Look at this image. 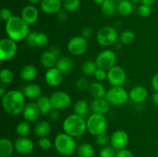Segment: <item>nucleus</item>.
Wrapping results in <instances>:
<instances>
[{"label":"nucleus","mask_w":158,"mask_h":157,"mask_svg":"<svg viewBox=\"0 0 158 157\" xmlns=\"http://www.w3.org/2000/svg\"><path fill=\"white\" fill-rule=\"evenodd\" d=\"M1 99L2 106L4 110L13 116L21 114L26 104L24 93L23 91L17 89L7 91Z\"/></svg>","instance_id":"1"},{"label":"nucleus","mask_w":158,"mask_h":157,"mask_svg":"<svg viewBox=\"0 0 158 157\" xmlns=\"http://www.w3.org/2000/svg\"><path fill=\"white\" fill-rule=\"evenodd\" d=\"M6 33L9 38L15 42H19L26 38L29 33V26L21 18V16L13 15L11 19L6 22Z\"/></svg>","instance_id":"2"},{"label":"nucleus","mask_w":158,"mask_h":157,"mask_svg":"<svg viewBox=\"0 0 158 157\" xmlns=\"http://www.w3.org/2000/svg\"><path fill=\"white\" fill-rule=\"evenodd\" d=\"M63 132L77 138L81 136L86 131V120L83 117L73 113L64 119L62 124Z\"/></svg>","instance_id":"3"},{"label":"nucleus","mask_w":158,"mask_h":157,"mask_svg":"<svg viewBox=\"0 0 158 157\" xmlns=\"http://www.w3.org/2000/svg\"><path fill=\"white\" fill-rule=\"evenodd\" d=\"M54 147L56 150L63 155H70L77 150V144L75 138L65 132L59 133L54 139Z\"/></svg>","instance_id":"4"},{"label":"nucleus","mask_w":158,"mask_h":157,"mask_svg":"<svg viewBox=\"0 0 158 157\" xmlns=\"http://www.w3.org/2000/svg\"><path fill=\"white\" fill-rule=\"evenodd\" d=\"M107 129V121L104 115L92 113L86 119V130L94 136L105 133Z\"/></svg>","instance_id":"5"},{"label":"nucleus","mask_w":158,"mask_h":157,"mask_svg":"<svg viewBox=\"0 0 158 157\" xmlns=\"http://www.w3.org/2000/svg\"><path fill=\"white\" fill-rule=\"evenodd\" d=\"M120 35L115 28L110 26L100 28L97 32L96 38L99 45L104 47L114 46L118 42Z\"/></svg>","instance_id":"6"},{"label":"nucleus","mask_w":158,"mask_h":157,"mask_svg":"<svg viewBox=\"0 0 158 157\" xmlns=\"http://www.w3.org/2000/svg\"><path fill=\"white\" fill-rule=\"evenodd\" d=\"M105 99L111 106H123L129 100L130 95L123 86H112L106 91Z\"/></svg>","instance_id":"7"},{"label":"nucleus","mask_w":158,"mask_h":157,"mask_svg":"<svg viewBox=\"0 0 158 157\" xmlns=\"http://www.w3.org/2000/svg\"><path fill=\"white\" fill-rule=\"evenodd\" d=\"M18 52L17 42L10 38H2L0 40V60L1 62H7L12 59Z\"/></svg>","instance_id":"8"},{"label":"nucleus","mask_w":158,"mask_h":157,"mask_svg":"<svg viewBox=\"0 0 158 157\" xmlns=\"http://www.w3.org/2000/svg\"><path fill=\"white\" fill-rule=\"evenodd\" d=\"M117 55L111 49H104L97 55L96 58V63L97 67L108 71L116 66Z\"/></svg>","instance_id":"9"},{"label":"nucleus","mask_w":158,"mask_h":157,"mask_svg":"<svg viewBox=\"0 0 158 157\" xmlns=\"http://www.w3.org/2000/svg\"><path fill=\"white\" fill-rule=\"evenodd\" d=\"M67 49L71 55L80 56L86 52L88 49V42L82 35H77L69 39L67 43Z\"/></svg>","instance_id":"10"},{"label":"nucleus","mask_w":158,"mask_h":157,"mask_svg":"<svg viewBox=\"0 0 158 157\" xmlns=\"http://www.w3.org/2000/svg\"><path fill=\"white\" fill-rule=\"evenodd\" d=\"M52 109L57 110H64L72 104L71 96L64 91H56L49 96Z\"/></svg>","instance_id":"11"},{"label":"nucleus","mask_w":158,"mask_h":157,"mask_svg":"<svg viewBox=\"0 0 158 157\" xmlns=\"http://www.w3.org/2000/svg\"><path fill=\"white\" fill-rule=\"evenodd\" d=\"M107 81L112 86H123L127 81V74L124 69L117 66L107 71Z\"/></svg>","instance_id":"12"},{"label":"nucleus","mask_w":158,"mask_h":157,"mask_svg":"<svg viewBox=\"0 0 158 157\" xmlns=\"http://www.w3.org/2000/svg\"><path fill=\"white\" fill-rule=\"evenodd\" d=\"M110 146L117 151L125 149L129 143V135L125 131L117 130L110 136Z\"/></svg>","instance_id":"13"},{"label":"nucleus","mask_w":158,"mask_h":157,"mask_svg":"<svg viewBox=\"0 0 158 157\" xmlns=\"http://www.w3.org/2000/svg\"><path fill=\"white\" fill-rule=\"evenodd\" d=\"M22 114L24 120L30 123L37 121L42 115L36 102H29L26 103Z\"/></svg>","instance_id":"14"},{"label":"nucleus","mask_w":158,"mask_h":157,"mask_svg":"<svg viewBox=\"0 0 158 157\" xmlns=\"http://www.w3.org/2000/svg\"><path fill=\"white\" fill-rule=\"evenodd\" d=\"M20 16L30 26L37 22L40 17V12L35 6L32 4L27 5L23 8Z\"/></svg>","instance_id":"15"},{"label":"nucleus","mask_w":158,"mask_h":157,"mask_svg":"<svg viewBox=\"0 0 158 157\" xmlns=\"http://www.w3.org/2000/svg\"><path fill=\"white\" fill-rule=\"evenodd\" d=\"M15 151L20 155H28L34 149V143L27 136L19 137L14 142Z\"/></svg>","instance_id":"16"},{"label":"nucleus","mask_w":158,"mask_h":157,"mask_svg":"<svg viewBox=\"0 0 158 157\" xmlns=\"http://www.w3.org/2000/svg\"><path fill=\"white\" fill-rule=\"evenodd\" d=\"M63 7L61 0H42L40 3V8L42 12L47 15L57 14Z\"/></svg>","instance_id":"17"},{"label":"nucleus","mask_w":158,"mask_h":157,"mask_svg":"<svg viewBox=\"0 0 158 157\" xmlns=\"http://www.w3.org/2000/svg\"><path fill=\"white\" fill-rule=\"evenodd\" d=\"M63 73L56 67L51 68L45 73V81L51 87H57L63 82Z\"/></svg>","instance_id":"18"},{"label":"nucleus","mask_w":158,"mask_h":157,"mask_svg":"<svg viewBox=\"0 0 158 157\" xmlns=\"http://www.w3.org/2000/svg\"><path fill=\"white\" fill-rule=\"evenodd\" d=\"M90 109L93 113L106 115L110 110V104L105 98L94 99L90 103Z\"/></svg>","instance_id":"19"},{"label":"nucleus","mask_w":158,"mask_h":157,"mask_svg":"<svg viewBox=\"0 0 158 157\" xmlns=\"http://www.w3.org/2000/svg\"><path fill=\"white\" fill-rule=\"evenodd\" d=\"M130 99L137 103L144 102L148 97V91L142 86H137L131 89L129 92Z\"/></svg>","instance_id":"20"},{"label":"nucleus","mask_w":158,"mask_h":157,"mask_svg":"<svg viewBox=\"0 0 158 157\" xmlns=\"http://www.w3.org/2000/svg\"><path fill=\"white\" fill-rule=\"evenodd\" d=\"M38 71H37L36 67L32 64H28L23 66L20 70L19 75L20 78L25 82H32L36 78Z\"/></svg>","instance_id":"21"},{"label":"nucleus","mask_w":158,"mask_h":157,"mask_svg":"<svg viewBox=\"0 0 158 157\" xmlns=\"http://www.w3.org/2000/svg\"><path fill=\"white\" fill-rule=\"evenodd\" d=\"M58 58L59 57L56 56L53 52H51L50 50H48L43 52V54L40 56V61L43 67L49 69L51 68L56 67Z\"/></svg>","instance_id":"22"},{"label":"nucleus","mask_w":158,"mask_h":157,"mask_svg":"<svg viewBox=\"0 0 158 157\" xmlns=\"http://www.w3.org/2000/svg\"><path fill=\"white\" fill-rule=\"evenodd\" d=\"M23 92L24 93L26 98L29 99H38L42 95V89L38 84L30 83V84L26 85L23 88Z\"/></svg>","instance_id":"23"},{"label":"nucleus","mask_w":158,"mask_h":157,"mask_svg":"<svg viewBox=\"0 0 158 157\" xmlns=\"http://www.w3.org/2000/svg\"><path fill=\"white\" fill-rule=\"evenodd\" d=\"M90 111V105L86 100L79 99L74 104L73 113L77 114L83 118L85 119L89 116Z\"/></svg>","instance_id":"24"},{"label":"nucleus","mask_w":158,"mask_h":157,"mask_svg":"<svg viewBox=\"0 0 158 157\" xmlns=\"http://www.w3.org/2000/svg\"><path fill=\"white\" fill-rule=\"evenodd\" d=\"M15 151V146L12 140L8 138L0 139V157H11Z\"/></svg>","instance_id":"25"},{"label":"nucleus","mask_w":158,"mask_h":157,"mask_svg":"<svg viewBox=\"0 0 158 157\" xmlns=\"http://www.w3.org/2000/svg\"><path fill=\"white\" fill-rule=\"evenodd\" d=\"M89 93L94 99L105 98L106 94V90L104 86L100 82H94L90 83L88 89Z\"/></svg>","instance_id":"26"},{"label":"nucleus","mask_w":158,"mask_h":157,"mask_svg":"<svg viewBox=\"0 0 158 157\" xmlns=\"http://www.w3.org/2000/svg\"><path fill=\"white\" fill-rule=\"evenodd\" d=\"M51 125L48 121H40L35 125L33 129V132L37 137L42 138L46 137L51 132Z\"/></svg>","instance_id":"27"},{"label":"nucleus","mask_w":158,"mask_h":157,"mask_svg":"<svg viewBox=\"0 0 158 157\" xmlns=\"http://www.w3.org/2000/svg\"><path fill=\"white\" fill-rule=\"evenodd\" d=\"M73 66L74 62L72 58L68 56H62L58 58L56 67L63 74L70 72Z\"/></svg>","instance_id":"28"},{"label":"nucleus","mask_w":158,"mask_h":157,"mask_svg":"<svg viewBox=\"0 0 158 157\" xmlns=\"http://www.w3.org/2000/svg\"><path fill=\"white\" fill-rule=\"evenodd\" d=\"M101 11L105 16H114L117 12V2L114 0H105L101 5Z\"/></svg>","instance_id":"29"},{"label":"nucleus","mask_w":158,"mask_h":157,"mask_svg":"<svg viewBox=\"0 0 158 157\" xmlns=\"http://www.w3.org/2000/svg\"><path fill=\"white\" fill-rule=\"evenodd\" d=\"M36 103L40 108L42 115H47V114L52 109L50 98L46 95H41L38 99H36Z\"/></svg>","instance_id":"30"},{"label":"nucleus","mask_w":158,"mask_h":157,"mask_svg":"<svg viewBox=\"0 0 158 157\" xmlns=\"http://www.w3.org/2000/svg\"><path fill=\"white\" fill-rule=\"evenodd\" d=\"M77 152L78 157H94L95 149L89 143H83L77 146Z\"/></svg>","instance_id":"31"},{"label":"nucleus","mask_w":158,"mask_h":157,"mask_svg":"<svg viewBox=\"0 0 158 157\" xmlns=\"http://www.w3.org/2000/svg\"><path fill=\"white\" fill-rule=\"evenodd\" d=\"M134 4L130 0H122L117 4V12L121 16H127L132 13Z\"/></svg>","instance_id":"32"},{"label":"nucleus","mask_w":158,"mask_h":157,"mask_svg":"<svg viewBox=\"0 0 158 157\" xmlns=\"http://www.w3.org/2000/svg\"><path fill=\"white\" fill-rule=\"evenodd\" d=\"M31 125L30 123L26 121H22L18 123L15 127V133L19 137H26L30 133Z\"/></svg>","instance_id":"33"},{"label":"nucleus","mask_w":158,"mask_h":157,"mask_svg":"<svg viewBox=\"0 0 158 157\" xmlns=\"http://www.w3.org/2000/svg\"><path fill=\"white\" fill-rule=\"evenodd\" d=\"M97 68L98 67H97V65L95 61L87 60V61L84 62L83 64L82 65L81 70L83 75H86V76H91V75H94Z\"/></svg>","instance_id":"34"},{"label":"nucleus","mask_w":158,"mask_h":157,"mask_svg":"<svg viewBox=\"0 0 158 157\" xmlns=\"http://www.w3.org/2000/svg\"><path fill=\"white\" fill-rule=\"evenodd\" d=\"M136 39V35L133 31L124 30L120 33L119 40L123 45H131L134 42Z\"/></svg>","instance_id":"35"},{"label":"nucleus","mask_w":158,"mask_h":157,"mask_svg":"<svg viewBox=\"0 0 158 157\" xmlns=\"http://www.w3.org/2000/svg\"><path fill=\"white\" fill-rule=\"evenodd\" d=\"M80 7V0H63V8L67 12H73Z\"/></svg>","instance_id":"36"},{"label":"nucleus","mask_w":158,"mask_h":157,"mask_svg":"<svg viewBox=\"0 0 158 157\" xmlns=\"http://www.w3.org/2000/svg\"><path fill=\"white\" fill-rule=\"evenodd\" d=\"M14 80V73L9 69H2L0 71V81L4 84H10Z\"/></svg>","instance_id":"37"},{"label":"nucleus","mask_w":158,"mask_h":157,"mask_svg":"<svg viewBox=\"0 0 158 157\" xmlns=\"http://www.w3.org/2000/svg\"><path fill=\"white\" fill-rule=\"evenodd\" d=\"M49 42V37L44 32H37L35 37V47L42 48L45 47Z\"/></svg>","instance_id":"38"},{"label":"nucleus","mask_w":158,"mask_h":157,"mask_svg":"<svg viewBox=\"0 0 158 157\" xmlns=\"http://www.w3.org/2000/svg\"><path fill=\"white\" fill-rule=\"evenodd\" d=\"M116 149L111 146H105L101 148L100 151L99 155L100 157H115L116 156Z\"/></svg>","instance_id":"39"},{"label":"nucleus","mask_w":158,"mask_h":157,"mask_svg":"<svg viewBox=\"0 0 158 157\" xmlns=\"http://www.w3.org/2000/svg\"><path fill=\"white\" fill-rule=\"evenodd\" d=\"M52 142L49 138L47 136L46 137H42L40 138L38 140V146L43 150H48L52 147Z\"/></svg>","instance_id":"40"},{"label":"nucleus","mask_w":158,"mask_h":157,"mask_svg":"<svg viewBox=\"0 0 158 157\" xmlns=\"http://www.w3.org/2000/svg\"><path fill=\"white\" fill-rule=\"evenodd\" d=\"M110 142V137L107 134H106V132L96 136V143L99 146L103 147L105 146H107Z\"/></svg>","instance_id":"41"},{"label":"nucleus","mask_w":158,"mask_h":157,"mask_svg":"<svg viewBox=\"0 0 158 157\" xmlns=\"http://www.w3.org/2000/svg\"><path fill=\"white\" fill-rule=\"evenodd\" d=\"M137 13L142 18H147L151 14V6L140 4L137 8Z\"/></svg>","instance_id":"42"},{"label":"nucleus","mask_w":158,"mask_h":157,"mask_svg":"<svg viewBox=\"0 0 158 157\" xmlns=\"http://www.w3.org/2000/svg\"><path fill=\"white\" fill-rule=\"evenodd\" d=\"M89 85H90V83H89L87 78H85V77H81V78H78L77 83H76L77 88L79 90L81 91H84L89 89Z\"/></svg>","instance_id":"43"},{"label":"nucleus","mask_w":158,"mask_h":157,"mask_svg":"<svg viewBox=\"0 0 158 157\" xmlns=\"http://www.w3.org/2000/svg\"><path fill=\"white\" fill-rule=\"evenodd\" d=\"M94 75L96 79L97 80V82L104 81L105 79L107 78V71L100 69V68H97Z\"/></svg>","instance_id":"44"},{"label":"nucleus","mask_w":158,"mask_h":157,"mask_svg":"<svg viewBox=\"0 0 158 157\" xmlns=\"http://www.w3.org/2000/svg\"><path fill=\"white\" fill-rule=\"evenodd\" d=\"M0 16H1L2 20L6 22L12 18L13 15H12V12L10 9H8V8H3L0 12Z\"/></svg>","instance_id":"45"},{"label":"nucleus","mask_w":158,"mask_h":157,"mask_svg":"<svg viewBox=\"0 0 158 157\" xmlns=\"http://www.w3.org/2000/svg\"><path fill=\"white\" fill-rule=\"evenodd\" d=\"M37 32H30V33L28 35V36L26 37V43L30 47H35V37H36L37 35Z\"/></svg>","instance_id":"46"},{"label":"nucleus","mask_w":158,"mask_h":157,"mask_svg":"<svg viewBox=\"0 0 158 157\" xmlns=\"http://www.w3.org/2000/svg\"><path fill=\"white\" fill-rule=\"evenodd\" d=\"M115 157H134V155L131 150L125 148V149L117 151Z\"/></svg>","instance_id":"47"},{"label":"nucleus","mask_w":158,"mask_h":157,"mask_svg":"<svg viewBox=\"0 0 158 157\" xmlns=\"http://www.w3.org/2000/svg\"><path fill=\"white\" fill-rule=\"evenodd\" d=\"M47 118L51 122H56L60 119V113L59 110L56 109H52L49 113L47 114Z\"/></svg>","instance_id":"48"},{"label":"nucleus","mask_w":158,"mask_h":157,"mask_svg":"<svg viewBox=\"0 0 158 157\" xmlns=\"http://www.w3.org/2000/svg\"><path fill=\"white\" fill-rule=\"evenodd\" d=\"M93 33H94V30H93V28L90 27V26H85L81 31V35L84 37L85 38H86V39L90 38L92 36Z\"/></svg>","instance_id":"49"},{"label":"nucleus","mask_w":158,"mask_h":157,"mask_svg":"<svg viewBox=\"0 0 158 157\" xmlns=\"http://www.w3.org/2000/svg\"><path fill=\"white\" fill-rule=\"evenodd\" d=\"M56 16H57V19H58L59 21L63 22L67 21L68 12H66V10H64V9H63V10H62L61 9V10L56 14Z\"/></svg>","instance_id":"50"},{"label":"nucleus","mask_w":158,"mask_h":157,"mask_svg":"<svg viewBox=\"0 0 158 157\" xmlns=\"http://www.w3.org/2000/svg\"><path fill=\"white\" fill-rule=\"evenodd\" d=\"M151 85L154 92H158V72L153 76L151 80Z\"/></svg>","instance_id":"51"},{"label":"nucleus","mask_w":158,"mask_h":157,"mask_svg":"<svg viewBox=\"0 0 158 157\" xmlns=\"http://www.w3.org/2000/svg\"><path fill=\"white\" fill-rule=\"evenodd\" d=\"M7 92L6 91V85L0 82V96L2 97Z\"/></svg>","instance_id":"52"},{"label":"nucleus","mask_w":158,"mask_h":157,"mask_svg":"<svg viewBox=\"0 0 158 157\" xmlns=\"http://www.w3.org/2000/svg\"><path fill=\"white\" fill-rule=\"evenodd\" d=\"M151 100L154 105L156 106H158V92H154L151 96Z\"/></svg>","instance_id":"53"},{"label":"nucleus","mask_w":158,"mask_h":157,"mask_svg":"<svg viewBox=\"0 0 158 157\" xmlns=\"http://www.w3.org/2000/svg\"><path fill=\"white\" fill-rule=\"evenodd\" d=\"M154 2H155V0H141V4L149 6H152Z\"/></svg>","instance_id":"54"},{"label":"nucleus","mask_w":158,"mask_h":157,"mask_svg":"<svg viewBox=\"0 0 158 157\" xmlns=\"http://www.w3.org/2000/svg\"><path fill=\"white\" fill-rule=\"evenodd\" d=\"M49 50H50L52 52H53V53L55 54L56 56L59 57V55H60V50L58 49V48H57V47H52L50 49H49ZM59 58H60V57H59Z\"/></svg>","instance_id":"55"},{"label":"nucleus","mask_w":158,"mask_h":157,"mask_svg":"<svg viewBox=\"0 0 158 157\" xmlns=\"http://www.w3.org/2000/svg\"><path fill=\"white\" fill-rule=\"evenodd\" d=\"M27 1L29 2L30 4L34 5V4H37V3H40L42 0H27Z\"/></svg>","instance_id":"56"},{"label":"nucleus","mask_w":158,"mask_h":157,"mask_svg":"<svg viewBox=\"0 0 158 157\" xmlns=\"http://www.w3.org/2000/svg\"><path fill=\"white\" fill-rule=\"evenodd\" d=\"M122 45H123V44H122V43L120 42H117L116 43V44L114 45V46H115L116 49H120V48L122 47Z\"/></svg>","instance_id":"57"},{"label":"nucleus","mask_w":158,"mask_h":157,"mask_svg":"<svg viewBox=\"0 0 158 157\" xmlns=\"http://www.w3.org/2000/svg\"><path fill=\"white\" fill-rule=\"evenodd\" d=\"M93 1H94L96 4L100 5V6H101V5L104 2L105 0H93Z\"/></svg>","instance_id":"58"},{"label":"nucleus","mask_w":158,"mask_h":157,"mask_svg":"<svg viewBox=\"0 0 158 157\" xmlns=\"http://www.w3.org/2000/svg\"><path fill=\"white\" fill-rule=\"evenodd\" d=\"M140 3L141 4V0H133V4L134 5H137Z\"/></svg>","instance_id":"59"},{"label":"nucleus","mask_w":158,"mask_h":157,"mask_svg":"<svg viewBox=\"0 0 158 157\" xmlns=\"http://www.w3.org/2000/svg\"><path fill=\"white\" fill-rule=\"evenodd\" d=\"M114 1H116V2H120V1H122V0H114Z\"/></svg>","instance_id":"60"},{"label":"nucleus","mask_w":158,"mask_h":157,"mask_svg":"<svg viewBox=\"0 0 158 157\" xmlns=\"http://www.w3.org/2000/svg\"><path fill=\"white\" fill-rule=\"evenodd\" d=\"M32 157H34V156H32Z\"/></svg>","instance_id":"61"},{"label":"nucleus","mask_w":158,"mask_h":157,"mask_svg":"<svg viewBox=\"0 0 158 157\" xmlns=\"http://www.w3.org/2000/svg\"><path fill=\"white\" fill-rule=\"evenodd\" d=\"M11 157H12V156H11Z\"/></svg>","instance_id":"62"}]
</instances>
